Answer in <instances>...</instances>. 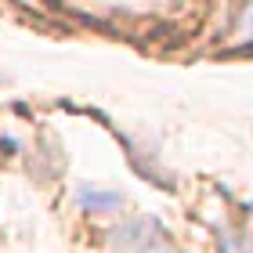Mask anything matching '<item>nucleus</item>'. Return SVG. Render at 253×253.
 Instances as JSON below:
<instances>
[{
  "label": "nucleus",
  "mask_w": 253,
  "mask_h": 253,
  "mask_svg": "<svg viewBox=\"0 0 253 253\" xmlns=\"http://www.w3.org/2000/svg\"><path fill=\"white\" fill-rule=\"evenodd\" d=\"M167 228L156 217H134L112 232V246L126 253H163L167 250Z\"/></svg>",
  "instance_id": "obj_1"
},
{
  "label": "nucleus",
  "mask_w": 253,
  "mask_h": 253,
  "mask_svg": "<svg viewBox=\"0 0 253 253\" xmlns=\"http://www.w3.org/2000/svg\"><path fill=\"white\" fill-rule=\"evenodd\" d=\"M76 203H80V210H87V213H116L120 206H123V192H120V188L80 185Z\"/></svg>",
  "instance_id": "obj_2"
},
{
  "label": "nucleus",
  "mask_w": 253,
  "mask_h": 253,
  "mask_svg": "<svg viewBox=\"0 0 253 253\" xmlns=\"http://www.w3.org/2000/svg\"><path fill=\"white\" fill-rule=\"evenodd\" d=\"M221 253H253V243L239 232H228L221 228Z\"/></svg>",
  "instance_id": "obj_3"
},
{
  "label": "nucleus",
  "mask_w": 253,
  "mask_h": 253,
  "mask_svg": "<svg viewBox=\"0 0 253 253\" xmlns=\"http://www.w3.org/2000/svg\"><path fill=\"white\" fill-rule=\"evenodd\" d=\"M246 210H250V213H253V199H250V203H246Z\"/></svg>",
  "instance_id": "obj_4"
}]
</instances>
